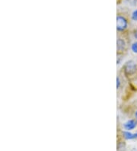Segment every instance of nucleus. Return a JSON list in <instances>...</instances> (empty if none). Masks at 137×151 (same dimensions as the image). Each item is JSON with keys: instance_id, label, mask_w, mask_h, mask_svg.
I'll return each mask as SVG.
<instances>
[{"instance_id": "f257e3e1", "label": "nucleus", "mask_w": 137, "mask_h": 151, "mask_svg": "<svg viewBox=\"0 0 137 151\" xmlns=\"http://www.w3.org/2000/svg\"><path fill=\"white\" fill-rule=\"evenodd\" d=\"M137 71V66L133 60L127 61L123 66V73L126 76H131L134 75Z\"/></svg>"}, {"instance_id": "f03ea898", "label": "nucleus", "mask_w": 137, "mask_h": 151, "mask_svg": "<svg viewBox=\"0 0 137 151\" xmlns=\"http://www.w3.org/2000/svg\"><path fill=\"white\" fill-rule=\"evenodd\" d=\"M128 22L125 17L118 15L117 17V30L119 32H124L127 28Z\"/></svg>"}, {"instance_id": "7ed1b4c3", "label": "nucleus", "mask_w": 137, "mask_h": 151, "mask_svg": "<svg viewBox=\"0 0 137 151\" xmlns=\"http://www.w3.org/2000/svg\"><path fill=\"white\" fill-rule=\"evenodd\" d=\"M117 48L118 55L123 54V52H124L126 49V42L123 37L118 36L117 40Z\"/></svg>"}, {"instance_id": "20e7f679", "label": "nucleus", "mask_w": 137, "mask_h": 151, "mask_svg": "<svg viewBox=\"0 0 137 151\" xmlns=\"http://www.w3.org/2000/svg\"><path fill=\"white\" fill-rule=\"evenodd\" d=\"M137 125V121L136 119H130L129 121L123 124V127L126 131H130V130L134 129Z\"/></svg>"}, {"instance_id": "39448f33", "label": "nucleus", "mask_w": 137, "mask_h": 151, "mask_svg": "<svg viewBox=\"0 0 137 151\" xmlns=\"http://www.w3.org/2000/svg\"><path fill=\"white\" fill-rule=\"evenodd\" d=\"M123 137L126 140H132V139L137 138V133L136 134H132L131 132L126 131L123 132Z\"/></svg>"}, {"instance_id": "423d86ee", "label": "nucleus", "mask_w": 137, "mask_h": 151, "mask_svg": "<svg viewBox=\"0 0 137 151\" xmlns=\"http://www.w3.org/2000/svg\"><path fill=\"white\" fill-rule=\"evenodd\" d=\"M131 49H132V50H133V52H134V53L137 54V41L136 42H134L133 44H132Z\"/></svg>"}, {"instance_id": "0eeeda50", "label": "nucleus", "mask_w": 137, "mask_h": 151, "mask_svg": "<svg viewBox=\"0 0 137 151\" xmlns=\"http://www.w3.org/2000/svg\"><path fill=\"white\" fill-rule=\"evenodd\" d=\"M132 19L133 21H137V9L135 10L132 14Z\"/></svg>"}, {"instance_id": "6e6552de", "label": "nucleus", "mask_w": 137, "mask_h": 151, "mask_svg": "<svg viewBox=\"0 0 137 151\" xmlns=\"http://www.w3.org/2000/svg\"><path fill=\"white\" fill-rule=\"evenodd\" d=\"M121 79H120V77L119 76H117V88H120V86H121Z\"/></svg>"}, {"instance_id": "1a4fd4ad", "label": "nucleus", "mask_w": 137, "mask_h": 151, "mask_svg": "<svg viewBox=\"0 0 137 151\" xmlns=\"http://www.w3.org/2000/svg\"><path fill=\"white\" fill-rule=\"evenodd\" d=\"M134 117H135V119L137 121V110L136 111L135 113H134Z\"/></svg>"}, {"instance_id": "9d476101", "label": "nucleus", "mask_w": 137, "mask_h": 151, "mask_svg": "<svg viewBox=\"0 0 137 151\" xmlns=\"http://www.w3.org/2000/svg\"><path fill=\"white\" fill-rule=\"evenodd\" d=\"M134 36H135L136 38L137 39V30H136V32H135V34H134Z\"/></svg>"}, {"instance_id": "9b49d317", "label": "nucleus", "mask_w": 137, "mask_h": 151, "mask_svg": "<svg viewBox=\"0 0 137 151\" xmlns=\"http://www.w3.org/2000/svg\"><path fill=\"white\" fill-rule=\"evenodd\" d=\"M133 151H137V148H135V149H134Z\"/></svg>"}]
</instances>
